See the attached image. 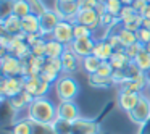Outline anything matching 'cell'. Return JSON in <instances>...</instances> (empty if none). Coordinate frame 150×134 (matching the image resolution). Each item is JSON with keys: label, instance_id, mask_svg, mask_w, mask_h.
<instances>
[{"label": "cell", "instance_id": "obj_28", "mask_svg": "<svg viewBox=\"0 0 150 134\" xmlns=\"http://www.w3.org/2000/svg\"><path fill=\"white\" fill-rule=\"evenodd\" d=\"M23 78H24V91L36 97L37 87L40 84V76H23Z\"/></svg>", "mask_w": 150, "mask_h": 134}, {"label": "cell", "instance_id": "obj_8", "mask_svg": "<svg viewBox=\"0 0 150 134\" xmlns=\"http://www.w3.org/2000/svg\"><path fill=\"white\" fill-rule=\"evenodd\" d=\"M0 68H2L4 76H21V60L11 55L10 52L2 53Z\"/></svg>", "mask_w": 150, "mask_h": 134}, {"label": "cell", "instance_id": "obj_7", "mask_svg": "<svg viewBox=\"0 0 150 134\" xmlns=\"http://www.w3.org/2000/svg\"><path fill=\"white\" fill-rule=\"evenodd\" d=\"M63 73V65H62V58H47L44 69L40 73V78L47 82H57V79L60 78V74Z\"/></svg>", "mask_w": 150, "mask_h": 134}, {"label": "cell", "instance_id": "obj_43", "mask_svg": "<svg viewBox=\"0 0 150 134\" xmlns=\"http://www.w3.org/2000/svg\"><path fill=\"white\" fill-rule=\"evenodd\" d=\"M78 5L81 10H95L98 0H78Z\"/></svg>", "mask_w": 150, "mask_h": 134}, {"label": "cell", "instance_id": "obj_13", "mask_svg": "<svg viewBox=\"0 0 150 134\" xmlns=\"http://www.w3.org/2000/svg\"><path fill=\"white\" fill-rule=\"evenodd\" d=\"M76 23L84 24L89 29L95 31L97 28H100V16L95 10H81L78 18H76Z\"/></svg>", "mask_w": 150, "mask_h": 134}, {"label": "cell", "instance_id": "obj_39", "mask_svg": "<svg viewBox=\"0 0 150 134\" xmlns=\"http://www.w3.org/2000/svg\"><path fill=\"white\" fill-rule=\"evenodd\" d=\"M137 42H140L142 45H147L150 42V29L145 26H142L139 31H137Z\"/></svg>", "mask_w": 150, "mask_h": 134}, {"label": "cell", "instance_id": "obj_38", "mask_svg": "<svg viewBox=\"0 0 150 134\" xmlns=\"http://www.w3.org/2000/svg\"><path fill=\"white\" fill-rule=\"evenodd\" d=\"M107 40L110 42V45L115 49V52H116V50H124V45H123V42H121L120 36H118V33H108Z\"/></svg>", "mask_w": 150, "mask_h": 134}, {"label": "cell", "instance_id": "obj_21", "mask_svg": "<svg viewBox=\"0 0 150 134\" xmlns=\"http://www.w3.org/2000/svg\"><path fill=\"white\" fill-rule=\"evenodd\" d=\"M47 57H34L31 55L28 58V65H29V71H28V76H40L44 69V65H45Z\"/></svg>", "mask_w": 150, "mask_h": 134}, {"label": "cell", "instance_id": "obj_15", "mask_svg": "<svg viewBox=\"0 0 150 134\" xmlns=\"http://www.w3.org/2000/svg\"><path fill=\"white\" fill-rule=\"evenodd\" d=\"M73 133L74 134H98V124L94 120L78 118L73 121Z\"/></svg>", "mask_w": 150, "mask_h": 134}, {"label": "cell", "instance_id": "obj_24", "mask_svg": "<svg viewBox=\"0 0 150 134\" xmlns=\"http://www.w3.org/2000/svg\"><path fill=\"white\" fill-rule=\"evenodd\" d=\"M134 63L137 65V68L140 69L142 73H147V71H150V55L147 53V50L145 49H142L139 53H137V57L132 60Z\"/></svg>", "mask_w": 150, "mask_h": 134}, {"label": "cell", "instance_id": "obj_47", "mask_svg": "<svg viewBox=\"0 0 150 134\" xmlns=\"http://www.w3.org/2000/svg\"><path fill=\"white\" fill-rule=\"evenodd\" d=\"M121 2H123V5H132L134 0H121Z\"/></svg>", "mask_w": 150, "mask_h": 134}, {"label": "cell", "instance_id": "obj_19", "mask_svg": "<svg viewBox=\"0 0 150 134\" xmlns=\"http://www.w3.org/2000/svg\"><path fill=\"white\" fill-rule=\"evenodd\" d=\"M47 50H45V57L47 58H60L65 53L66 45H63L62 42L55 40L53 37H47Z\"/></svg>", "mask_w": 150, "mask_h": 134}, {"label": "cell", "instance_id": "obj_50", "mask_svg": "<svg viewBox=\"0 0 150 134\" xmlns=\"http://www.w3.org/2000/svg\"><path fill=\"white\" fill-rule=\"evenodd\" d=\"M147 2H149V4H150V0H147Z\"/></svg>", "mask_w": 150, "mask_h": 134}, {"label": "cell", "instance_id": "obj_3", "mask_svg": "<svg viewBox=\"0 0 150 134\" xmlns=\"http://www.w3.org/2000/svg\"><path fill=\"white\" fill-rule=\"evenodd\" d=\"M24 91V78L23 76H2L0 81V92L2 97L11 99Z\"/></svg>", "mask_w": 150, "mask_h": 134}, {"label": "cell", "instance_id": "obj_32", "mask_svg": "<svg viewBox=\"0 0 150 134\" xmlns=\"http://www.w3.org/2000/svg\"><path fill=\"white\" fill-rule=\"evenodd\" d=\"M47 39L42 37L40 40H37L34 45H31V55L34 57H45V50H47Z\"/></svg>", "mask_w": 150, "mask_h": 134}, {"label": "cell", "instance_id": "obj_36", "mask_svg": "<svg viewBox=\"0 0 150 134\" xmlns=\"http://www.w3.org/2000/svg\"><path fill=\"white\" fill-rule=\"evenodd\" d=\"M113 73H115V68L111 66L110 62H102L95 74L102 76V78H111V76H113Z\"/></svg>", "mask_w": 150, "mask_h": 134}, {"label": "cell", "instance_id": "obj_18", "mask_svg": "<svg viewBox=\"0 0 150 134\" xmlns=\"http://www.w3.org/2000/svg\"><path fill=\"white\" fill-rule=\"evenodd\" d=\"M23 24V33L24 34H40V20L37 15L31 13L26 18L21 20Z\"/></svg>", "mask_w": 150, "mask_h": 134}, {"label": "cell", "instance_id": "obj_42", "mask_svg": "<svg viewBox=\"0 0 150 134\" xmlns=\"http://www.w3.org/2000/svg\"><path fill=\"white\" fill-rule=\"evenodd\" d=\"M49 91H50V82L44 81V79L40 78V84H39V87H37L36 97H45V95L49 94Z\"/></svg>", "mask_w": 150, "mask_h": 134}, {"label": "cell", "instance_id": "obj_29", "mask_svg": "<svg viewBox=\"0 0 150 134\" xmlns=\"http://www.w3.org/2000/svg\"><path fill=\"white\" fill-rule=\"evenodd\" d=\"M89 82L92 87H110L113 84L111 78H102L98 74H89Z\"/></svg>", "mask_w": 150, "mask_h": 134}, {"label": "cell", "instance_id": "obj_1", "mask_svg": "<svg viewBox=\"0 0 150 134\" xmlns=\"http://www.w3.org/2000/svg\"><path fill=\"white\" fill-rule=\"evenodd\" d=\"M28 118L36 123H45L52 124L58 118L57 107L45 97H36L33 104L28 107Z\"/></svg>", "mask_w": 150, "mask_h": 134}, {"label": "cell", "instance_id": "obj_35", "mask_svg": "<svg viewBox=\"0 0 150 134\" xmlns=\"http://www.w3.org/2000/svg\"><path fill=\"white\" fill-rule=\"evenodd\" d=\"M137 15V11H136V8L132 7V5H124L123 7V10H121V13H120V16H118V20L121 21V23H126V21H129L132 16H136Z\"/></svg>", "mask_w": 150, "mask_h": 134}, {"label": "cell", "instance_id": "obj_49", "mask_svg": "<svg viewBox=\"0 0 150 134\" xmlns=\"http://www.w3.org/2000/svg\"><path fill=\"white\" fill-rule=\"evenodd\" d=\"M63 2H78V0H63Z\"/></svg>", "mask_w": 150, "mask_h": 134}, {"label": "cell", "instance_id": "obj_45", "mask_svg": "<svg viewBox=\"0 0 150 134\" xmlns=\"http://www.w3.org/2000/svg\"><path fill=\"white\" fill-rule=\"evenodd\" d=\"M142 16H144V18H150V4H149V7L145 8V11L142 13Z\"/></svg>", "mask_w": 150, "mask_h": 134}, {"label": "cell", "instance_id": "obj_33", "mask_svg": "<svg viewBox=\"0 0 150 134\" xmlns=\"http://www.w3.org/2000/svg\"><path fill=\"white\" fill-rule=\"evenodd\" d=\"M86 37H92V29L84 24L74 23V39H86Z\"/></svg>", "mask_w": 150, "mask_h": 134}, {"label": "cell", "instance_id": "obj_26", "mask_svg": "<svg viewBox=\"0 0 150 134\" xmlns=\"http://www.w3.org/2000/svg\"><path fill=\"white\" fill-rule=\"evenodd\" d=\"M33 13V10H31V5L28 4L26 0H15V5H13V15H16V16H20L21 20L23 18H26L28 15Z\"/></svg>", "mask_w": 150, "mask_h": 134}, {"label": "cell", "instance_id": "obj_6", "mask_svg": "<svg viewBox=\"0 0 150 134\" xmlns=\"http://www.w3.org/2000/svg\"><path fill=\"white\" fill-rule=\"evenodd\" d=\"M129 118L136 124H145L150 120V99L140 95L137 105L132 111H129Z\"/></svg>", "mask_w": 150, "mask_h": 134}, {"label": "cell", "instance_id": "obj_41", "mask_svg": "<svg viewBox=\"0 0 150 134\" xmlns=\"http://www.w3.org/2000/svg\"><path fill=\"white\" fill-rule=\"evenodd\" d=\"M144 49V45L140 42H136V44H132V45H127L126 49H124V53H126L127 57H129L131 60H134L137 57V53L140 52V50Z\"/></svg>", "mask_w": 150, "mask_h": 134}, {"label": "cell", "instance_id": "obj_31", "mask_svg": "<svg viewBox=\"0 0 150 134\" xmlns=\"http://www.w3.org/2000/svg\"><path fill=\"white\" fill-rule=\"evenodd\" d=\"M123 26L126 28V29H129V31H134V33H137V31H139L140 28L144 26V16H142L140 13H137L136 16H132L129 21L123 23Z\"/></svg>", "mask_w": 150, "mask_h": 134}, {"label": "cell", "instance_id": "obj_11", "mask_svg": "<svg viewBox=\"0 0 150 134\" xmlns=\"http://www.w3.org/2000/svg\"><path fill=\"white\" fill-rule=\"evenodd\" d=\"M140 99V94L139 92H134V91H129V89H121L120 95H118V105L123 111L129 113V111L134 110V107L137 105Z\"/></svg>", "mask_w": 150, "mask_h": 134}, {"label": "cell", "instance_id": "obj_2", "mask_svg": "<svg viewBox=\"0 0 150 134\" xmlns=\"http://www.w3.org/2000/svg\"><path fill=\"white\" fill-rule=\"evenodd\" d=\"M55 92H57V97L60 99V102L74 100V97L79 94V84L69 74H62L55 82Z\"/></svg>", "mask_w": 150, "mask_h": 134}, {"label": "cell", "instance_id": "obj_48", "mask_svg": "<svg viewBox=\"0 0 150 134\" xmlns=\"http://www.w3.org/2000/svg\"><path fill=\"white\" fill-rule=\"evenodd\" d=\"M144 49H145V50H147V53H149V55H150V42L147 44V45H144Z\"/></svg>", "mask_w": 150, "mask_h": 134}, {"label": "cell", "instance_id": "obj_40", "mask_svg": "<svg viewBox=\"0 0 150 134\" xmlns=\"http://www.w3.org/2000/svg\"><path fill=\"white\" fill-rule=\"evenodd\" d=\"M13 5L15 0H2V18L0 20H5L7 16L13 15Z\"/></svg>", "mask_w": 150, "mask_h": 134}, {"label": "cell", "instance_id": "obj_16", "mask_svg": "<svg viewBox=\"0 0 150 134\" xmlns=\"http://www.w3.org/2000/svg\"><path fill=\"white\" fill-rule=\"evenodd\" d=\"M62 65H63V74H71L76 71V68L79 66V57L73 52L69 47H66L65 53L62 57Z\"/></svg>", "mask_w": 150, "mask_h": 134}, {"label": "cell", "instance_id": "obj_14", "mask_svg": "<svg viewBox=\"0 0 150 134\" xmlns=\"http://www.w3.org/2000/svg\"><path fill=\"white\" fill-rule=\"evenodd\" d=\"M0 26H2V34H15L23 33V24H21V18L16 15H10L5 20H0Z\"/></svg>", "mask_w": 150, "mask_h": 134}, {"label": "cell", "instance_id": "obj_5", "mask_svg": "<svg viewBox=\"0 0 150 134\" xmlns=\"http://www.w3.org/2000/svg\"><path fill=\"white\" fill-rule=\"evenodd\" d=\"M50 37H53L55 40L62 42L63 45L69 47V45H71V42L74 40V23L62 20L58 23V26L55 28V31L52 33V36H50Z\"/></svg>", "mask_w": 150, "mask_h": 134}, {"label": "cell", "instance_id": "obj_23", "mask_svg": "<svg viewBox=\"0 0 150 134\" xmlns=\"http://www.w3.org/2000/svg\"><path fill=\"white\" fill-rule=\"evenodd\" d=\"M34 126H33V120L26 118V120H20L18 123L13 124L11 128V134H33Z\"/></svg>", "mask_w": 150, "mask_h": 134}, {"label": "cell", "instance_id": "obj_30", "mask_svg": "<svg viewBox=\"0 0 150 134\" xmlns=\"http://www.w3.org/2000/svg\"><path fill=\"white\" fill-rule=\"evenodd\" d=\"M105 4V7H107V11L110 15H113V16H120V13H121V10H123V2L121 0H105L103 2Z\"/></svg>", "mask_w": 150, "mask_h": 134}, {"label": "cell", "instance_id": "obj_44", "mask_svg": "<svg viewBox=\"0 0 150 134\" xmlns=\"http://www.w3.org/2000/svg\"><path fill=\"white\" fill-rule=\"evenodd\" d=\"M132 7L136 8L137 13L142 15L144 11H145V8L149 7V2H147V0H134V2H132Z\"/></svg>", "mask_w": 150, "mask_h": 134}, {"label": "cell", "instance_id": "obj_25", "mask_svg": "<svg viewBox=\"0 0 150 134\" xmlns=\"http://www.w3.org/2000/svg\"><path fill=\"white\" fill-rule=\"evenodd\" d=\"M118 36H120V39H121V42H123L124 49H126L127 45H132V44L137 42V34L134 33V31L126 29L124 26H121L120 29H118Z\"/></svg>", "mask_w": 150, "mask_h": 134}, {"label": "cell", "instance_id": "obj_20", "mask_svg": "<svg viewBox=\"0 0 150 134\" xmlns=\"http://www.w3.org/2000/svg\"><path fill=\"white\" fill-rule=\"evenodd\" d=\"M108 62L111 63V66L115 68V71H124V69L127 68V65H129L132 60L124 53V50H116V52L111 55V58L108 60Z\"/></svg>", "mask_w": 150, "mask_h": 134}, {"label": "cell", "instance_id": "obj_34", "mask_svg": "<svg viewBox=\"0 0 150 134\" xmlns=\"http://www.w3.org/2000/svg\"><path fill=\"white\" fill-rule=\"evenodd\" d=\"M33 126H34V131L33 134H57L55 129H53L52 124H45V123H36L33 121Z\"/></svg>", "mask_w": 150, "mask_h": 134}, {"label": "cell", "instance_id": "obj_37", "mask_svg": "<svg viewBox=\"0 0 150 134\" xmlns=\"http://www.w3.org/2000/svg\"><path fill=\"white\" fill-rule=\"evenodd\" d=\"M28 4L31 5V10H33V13L34 15H37V16H40V15H44L49 8L44 5V2L42 0H26Z\"/></svg>", "mask_w": 150, "mask_h": 134}, {"label": "cell", "instance_id": "obj_4", "mask_svg": "<svg viewBox=\"0 0 150 134\" xmlns=\"http://www.w3.org/2000/svg\"><path fill=\"white\" fill-rule=\"evenodd\" d=\"M53 10L57 11V15L60 16V20L76 23V18H78L81 8H79L78 2H63V0H55V7H53Z\"/></svg>", "mask_w": 150, "mask_h": 134}, {"label": "cell", "instance_id": "obj_46", "mask_svg": "<svg viewBox=\"0 0 150 134\" xmlns=\"http://www.w3.org/2000/svg\"><path fill=\"white\" fill-rule=\"evenodd\" d=\"M144 26L150 29V18H144Z\"/></svg>", "mask_w": 150, "mask_h": 134}, {"label": "cell", "instance_id": "obj_17", "mask_svg": "<svg viewBox=\"0 0 150 134\" xmlns=\"http://www.w3.org/2000/svg\"><path fill=\"white\" fill-rule=\"evenodd\" d=\"M113 53H115V49L110 45V42H108L107 39H102V40H97V42H95L94 53H92V55L100 58L102 62H108Z\"/></svg>", "mask_w": 150, "mask_h": 134}, {"label": "cell", "instance_id": "obj_22", "mask_svg": "<svg viewBox=\"0 0 150 134\" xmlns=\"http://www.w3.org/2000/svg\"><path fill=\"white\" fill-rule=\"evenodd\" d=\"M100 63H102L100 58H97L95 55H89V57H84V58H82L81 66L87 74H95L98 66H100Z\"/></svg>", "mask_w": 150, "mask_h": 134}, {"label": "cell", "instance_id": "obj_10", "mask_svg": "<svg viewBox=\"0 0 150 134\" xmlns=\"http://www.w3.org/2000/svg\"><path fill=\"white\" fill-rule=\"evenodd\" d=\"M97 40L94 37H86V39H74L69 45V49L79 57V58H84V57H89L94 53V47Z\"/></svg>", "mask_w": 150, "mask_h": 134}, {"label": "cell", "instance_id": "obj_12", "mask_svg": "<svg viewBox=\"0 0 150 134\" xmlns=\"http://www.w3.org/2000/svg\"><path fill=\"white\" fill-rule=\"evenodd\" d=\"M57 115L58 118L62 120H66V121H76L79 116V108L78 105L74 104L73 100H65V102H60L58 107H57Z\"/></svg>", "mask_w": 150, "mask_h": 134}, {"label": "cell", "instance_id": "obj_9", "mask_svg": "<svg viewBox=\"0 0 150 134\" xmlns=\"http://www.w3.org/2000/svg\"><path fill=\"white\" fill-rule=\"evenodd\" d=\"M40 20V34H42V37H50L52 36V33L55 31V28L58 26V23L62 20H60V16L57 15L55 10H47L44 15H40L39 16Z\"/></svg>", "mask_w": 150, "mask_h": 134}, {"label": "cell", "instance_id": "obj_27", "mask_svg": "<svg viewBox=\"0 0 150 134\" xmlns=\"http://www.w3.org/2000/svg\"><path fill=\"white\" fill-rule=\"evenodd\" d=\"M52 126H53V129H55L57 134H74L73 133V123L71 121L57 118V120L52 123Z\"/></svg>", "mask_w": 150, "mask_h": 134}]
</instances>
